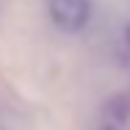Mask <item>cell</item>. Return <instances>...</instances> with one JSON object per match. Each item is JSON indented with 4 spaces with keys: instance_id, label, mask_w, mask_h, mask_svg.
Listing matches in <instances>:
<instances>
[{
    "instance_id": "7a4b0ae2",
    "label": "cell",
    "mask_w": 130,
    "mask_h": 130,
    "mask_svg": "<svg viewBox=\"0 0 130 130\" xmlns=\"http://www.w3.org/2000/svg\"><path fill=\"white\" fill-rule=\"evenodd\" d=\"M103 130H116V127H111V125H105V127H103Z\"/></svg>"
},
{
    "instance_id": "6da1fadb",
    "label": "cell",
    "mask_w": 130,
    "mask_h": 130,
    "mask_svg": "<svg viewBox=\"0 0 130 130\" xmlns=\"http://www.w3.org/2000/svg\"><path fill=\"white\" fill-rule=\"evenodd\" d=\"M47 14L61 33H80L91 20V0H47Z\"/></svg>"
}]
</instances>
